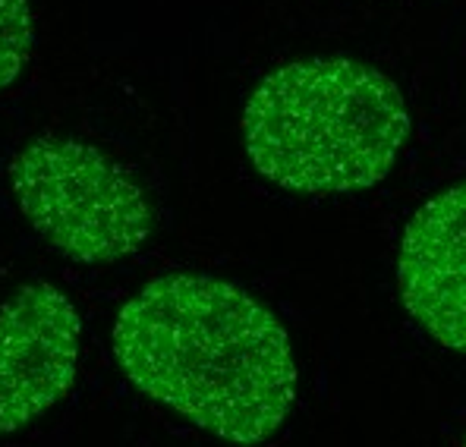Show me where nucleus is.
I'll use <instances>...</instances> for the list:
<instances>
[{
  "label": "nucleus",
  "mask_w": 466,
  "mask_h": 447,
  "mask_svg": "<svg viewBox=\"0 0 466 447\" xmlns=\"http://www.w3.org/2000/svg\"><path fill=\"white\" fill-rule=\"evenodd\" d=\"M111 343L139 394L233 447L265 444L297 403V360L278 315L211 274L148 280L116 309Z\"/></svg>",
  "instance_id": "nucleus-1"
},
{
  "label": "nucleus",
  "mask_w": 466,
  "mask_h": 447,
  "mask_svg": "<svg viewBox=\"0 0 466 447\" xmlns=\"http://www.w3.org/2000/svg\"><path fill=\"white\" fill-rule=\"evenodd\" d=\"M413 133L397 82L353 57L274 66L243 107V148L258 177L293 196L379 187Z\"/></svg>",
  "instance_id": "nucleus-2"
},
{
  "label": "nucleus",
  "mask_w": 466,
  "mask_h": 447,
  "mask_svg": "<svg viewBox=\"0 0 466 447\" xmlns=\"http://www.w3.org/2000/svg\"><path fill=\"white\" fill-rule=\"evenodd\" d=\"M19 211L66 259L111 265L152 239L155 205L148 189L92 142L35 136L10 164Z\"/></svg>",
  "instance_id": "nucleus-3"
},
{
  "label": "nucleus",
  "mask_w": 466,
  "mask_h": 447,
  "mask_svg": "<svg viewBox=\"0 0 466 447\" xmlns=\"http://www.w3.org/2000/svg\"><path fill=\"white\" fill-rule=\"evenodd\" d=\"M82 321L60 287L32 280L0 309V435L25 429L76 381Z\"/></svg>",
  "instance_id": "nucleus-4"
},
{
  "label": "nucleus",
  "mask_w": 466,
  "mask_h": 447,
  "mask_svg": "<svg viewBox=\"0 0 466 447\" xmlns=\"http://www.w3.org/2000/svg\"><path fill=\"white\" fill-rule=\"evenodd\" d=\"M397 293L431 340L466 353V180L435 192L403 227Z\"/></svg>",
  "instance_id": "nucleus-5"
},
{
  "label": "nucleus",
  "mask_w": 466,
  "mask_h": 447,
  "mask_svg": "<svg viewBox=\"0 0 466 447\" xmlns=\"http://www.w3.org/2000/svg\"><path fill=\"white\" fill-rule=\"evenodd\" d=\"M35 45L29 0H0V92L23 76Z\"/></svg>",
  "instance_id": "nucleus-6"
},
{
  "label": "nucleus",
  "mask_w": 466,
  "mask_h": 447,
  "mask_svg": "<svg viewBox=\"0 0 466 447\" xmlns=\"http://www.w3.org/2000/svg\"><path fill=\"white\" fill-rule=\"evenodd\" d=\"M463 447H466V438H463Z\"/></svg>",
  "instance_id": "nucleus-7"
}]
</instances>
